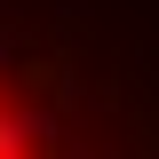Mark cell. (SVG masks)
Returning <instances> with one entry per match:
<instances>
[{
  "label": "cell",
  "instance_id": "1",
  "mask_svg": "<svg viewBox=\"0 0 159 159\" xmlns=\"http://www.w3.org/2000/svg\"><path fill=\"white\" fill-rule=\"evenodd\" d=\"M0 159H159V0H0Z\"/></svg>",
  "mask_w": 159,
  "mask_h": 159
}]
</instances>
